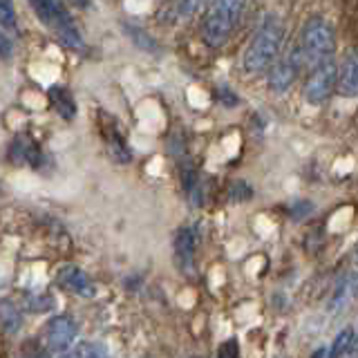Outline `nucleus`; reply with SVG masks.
<instances>
[{
	"label": "nucleus",
	"instance_id": "9",
	"mask_svg": "<svg viewBox=\"0 0 358 358\" xmlns=\"http://www.w3.org/2000/svg\"><path fill=\"white\" fill-rule=\"evenodd\" d=\"M59 285L67 291H72V294L81 296V298H94L96 296V287L92 280L87 278L85 271H81L78 266L74 264H67L59 271Z\"/></svg>",
	"mask_w": 358,
	"mask_h": 358
},
{
	"label": "nucleus",
	"instance_id": "21",
	"mask_svg": "<svg viewBox=\"0 0 358 358\" xmlns=\"http://www.w3.org/2000/svg\"><path fill=\"white\" fill-rule=\"evenodd\" d=\"M54 307V300L50 298V296H36V298H29V302H27V309L29 311H48V309H52Z\"/></svg>",
	"mask_w": 358,
	"mask_h": 358
},
{
	"label": "nucleus",
	"instance_id": "6",
	"mask_svg": "<svg viewBox=\"0 0 358 358\" xmlns=\"http://www.w3.org/2000/svg\"><path fill=\"white\" fill-rule=\"evenodd\" d=\"M305 65L302 52L298 45H294L285 54H280L275 63L268 67V90L275 94H285L287 90L296 83V78L300 74V67Z\"/></svg>",
	"mask_w": 358,
	"mask_h": 358
},
{
	"label": "nucleus",
	"instance_id": "27",
	"mask_svg": "<svg viewBox=\"0 0 358 358\" xmlns=\"http://www.w3.org/2000/svg\"><path fill=\"white\" fill-rule=\"evenodd\" d=\"M324 354H327V350H318L316 354H313V358H322Z\"/></svg>",
	"mask_w": 358,
	"mask_h": 358
},
{
	"label": "nucleus",
	"instance_id": "15",
	"mask_svg": "<svg viewBox=\"0 0 358 358\" xmlns=\"http://www.w3.org/2000/svg\"><path fill=\"white\" fill-rule=\"evenodd\" d=\"M182 186L186 190L188 199L193 201L195 206H199L204 201V193H201V177L197 173V168L193 164H184L182 168Z\"/></svg>",
	"mask_w": 358,
	"mask_h": 358
},
{
	"label": "nucleus",
	"instance_id": "20",
	"mask_svg": "<svg viewBox=\"0 0 358 358\" xmlns=\"http://www.w3.org/2000/svg\"><path fill=\"white\" fill-rule=\"evenodd\" d=\"M208 3H210V0H179V3H177V16L188 20V18H193L195 14H199V11L204 9Z\"/></svg>",
	"mask_w": 358,
	"mask_h": 358
},
{
	"label": "nucleus",
	"instance_id": "1",
	"mask_svg": "<svg viewBox=\"0 0 358 358\" xmlns=\"http://www.w3.org/2000/svg\"><path fill=\"white\" fill-rule=\"evenodd\" d=\"M285 41V22L275 14H264L257 22L255 34L244 52V70L249 74H262L275 63V59L282 52Z\"/></svg>",
	"mask_w": 358,
	"mask_h": 358
},
{
	"label": "nucleus",
	"instance_id": "26",
	"mask_svg": "<svg viewBox=\"0 0 358 358\" xmlns=\"http://www.w3.org/2000/svg\"><path fill=\"white\" fill-rule=\"evenodd\" d=\"M70 3H72L74 7H78V9H85V7H90V0H70Z\"/></svg>",
	"mask_w": 358,
	"mask_h": 358
},
{
	"label": "nucleus",
	"instance_id": "17",
	"mask_svg": "<svg viewBox=\"0 0 358 358\" xmlns=\"http://www.w3.org/2000/svg\"><path fill=\"white\" fill-rule=\"evenodd\" d=\"M61 358H110V354L103 343H78L72 352L63 354Z\"/></svg>",
	"mask_w": 358,
	"mask_h": 358
},
{
	"label": "nucleus",
	"instance_id": "10",
	"mask_svg": "<svg viewBox=\"0 0 358 358\" xmlns=\"http://www.w3.org/2000/svg\"><path fill=\"white\" fill-rule=\"evenodd\" d=\"M336 90H338L341 96H347V99L358 96V52H352L338 67Z\"/></svg>",
	"mask_w": 358,
	"mask_h": 358
},
{
	"label": "nucleus",
	"instance_id": "3",
	"mask_svg": "<svg viewBox=\"0 0 358 358\" xmlns=\"http://www.w3.org/2000/svg\"><path fill=\"white\" fill-rule=\"evenodd\" d=\"M298 48L302 52L305 65H318L327 59H334L336 52V34L331 22H327L322 16H311L305 20L300 31Z\"/></svg>",
	"mask_w": 358,
	"mask_h": 358
},
{
	"label": "nucleus",
	"instance_id": "7",
	"mask_svg": "<svg viewBox=\"0 0 358 358\" xmlns=\"http://www.w3.org/2000/svg\"><path fill=\"white\" fill-rule=\"evenodd\" d=\"M199 244V233L195 227H182L175 235V264L182 273H195V253Z\"/></svg>",
	"mask_w": 358,
	"mask_h": 358
},
{
	"label": "nucleus",
	"instance_id": "13",
	"mask_svg": "<svg viewBox=\"0 0 358 358\" xmlns=\"http://www.w3.org/2000/svg\"><path fill=\"white\" fill-rule=\"evenodd\" d=\"M50 101H52V108L59 112V115L65 119V121H72L76 117V103H74V96L67 87L63 85H54L50 87L48 92Z\"/></svg>",
	"mask_w": 358,
	"mask_h": 358
},
{
	"label": "nucleus",
	"instance_id": "22",
	"mask_svg": "<svg viewBox=\"0 0 358 358\" xmlns=\"http://www.w3.org/2000/svg\"><path fill=\"white\" fill-rule=\"evenodd\" d=\"M217 358H240V345L238 341H227L220 350H217Z\"/></svg>",
	"mask_w": 358,
	"mask_h": 358
},
{
	"label": "nucleus",
	"instance_id": "11",
	"mask_svg": "<svg viewBox=\"0 0 358 358\" xmlns=\"http://www.w3.org/2000/svg\"><path fill=\"white\" fill-rule=\"evenodd\" d=\"M356 296H358V273H347L345 278L338 280V285L334 289L331 300H329V311L338 313L347 305H352Z\"/></svg>",
	"mask_w": 358,
	"mask_h": 358
},
{
	"label": "nucleus",
	"instance_id": "2",
	"mask_svg": "<svg viewBox=\"0 0 358 358\" xmlns=\"http://www.w3.org/2000/svg\"><path fill=\"white\" fill-rule=\"evenodd\" d=\"M246 0H213L210 9L201 20V38L213 50H220L227 45L235 25L244 14Z\"/></svg>",
	"mask_w": 358,
	"mask_h": 358
},
{
	"label": "nucleus",
	"instance_id": "25",
	"mask_svg": "<svg viewBox=\"0 0 358 358\" xmlns=\"http://www.w3.org/2000/svg\"><path fill=\"white\" fill-rule=\"evenodd\" d=\"M3 29L5 27L0 25V59H9L11 52H14V45H11V41L7 38V34Z\"/></svg>",
	"mask_w": 358,
	"mask_h": 358
},
{
	"label": "nucleus",
	"instance_id": "24",
	"mask_svg": "<svg viewBox=\"0 0 358 358\" xmlns=\"http://www.w3.org/2000/svg\"><path fill=\"white\" fill-rule=\"evenodd\" d=\"M22 358H50V350H41L36 343L29 341L25 352H22Z\"/></svg>",
	"mask_w": 358,
	"mask_h": 358
},
{
	"label": "nucleus",
	"instance_id": "16",
	"mask_svg": "<svg viewBox=\"0 0 358 358\" xmlns=\"http://www.w3.org/2000/svg\"><path fill=\"white\" fill-rule=\"evenodd\" d=\"M0 327H3L7 334H18L22 327V316L18 307L11 305L9 300L0 302Z\"/></svg>",
	"mask_w": 358,
	"mask_h": 358
},
{
	"label": "nucleus",
	"instance_id": "23",
	"mask_svg": "<svg viewBox=\"0 0 358 358\" xmlns=\"http://www.w3.org/2000/svg\"><path fill=\"white\" fill-rule=\"evenodd\" d=\"M217 99H220V103H224L227 108H235V106H240V99H238V94H233L227 85H222V87H220Z\"/></svg>",
	"mask_w": 358,
	"mask_h": 358
},
{
	"label": "nucleus",
	"instance_id": "18",
	"mask_svg": "<svg viewBox=\"0 0 358 358\" xmlns=\"http://www.w3.org/2000/svg\"><path fill=\"white\" fill-rule=\"evenodd\" d=\"M354 345V331L350 327H345L338 336L334 338L331 347H329V358H343L345 354H350Z\"/></svg>",
	"mask_w": 358,
	"mask_h": 358
},
{
	"label": "nucleus",
	"instance_id": "4",
	"mask_svg": "<svg viewBox=\"0 0 358 358\" xmlns=\"http://www.w3.org/2000/svg\"><path fill=\"white\" fill-rule=\"evenodd\" d=\"M29 5L38 14V18L67 45V48H72V50L85 48L81 34H78L70 11L65 9L63 0H29Z\"/></svg>",
	"mask_w": 358,
	"mask_h": 358
},
{
	"label": "nucleus",
	"instance_id": "14",
	"mask_svg": "<svg viewBox=\"0 0 358 358\" xmlns=\"http://www.w3.org/2000/svg\"><path fill=\"white\" fill-rule=\"evenodd\" d=\"M103 134H106V143H108V150H110V155H112V159H117V162H121V164H128V162L132 159V152H130L126 139H123V134L117 130L115 123L110 121Z\"/></svg>",
	"mask_w": 358,
	"mask_h": 358
},
{
	"label": "nucleus",
	"instance_id": "5",
	"mask_svg": "<svg viewBox=\"0 0 358 358\" xmlns=\"http://www.w3.org/2000/svg\"><path fill=\"white\" fill-rule=\"evenodd\" d=\"M336 81H338V67H336L334 59H327L318 65L309 67V76L305 81V101L311 106H320L329 99V94L336 90Z\"/></svg>",
	"mask_w": 358,
	"mask_h": 358
},
{
	"label": "nucleus",
	"instance_id": "28",
	"mask_svg": "<svg viewBox=\"0 0 358 358\" xmlns=\"http://www.w3.org/2000/svg\"><path fill=\"white\" fill-rule=\"evenodd\" d=\"M356 264H358V249H356Z\"/></svg>",
	"mask_w": 358,
	"mask_h": 358
},
{
	"label": "nucleus",
	"instance_id": "12",
	"mask_svg": "<svg viewBox=\"0 0 358 358\" xmlns=\"http://www.w3.org/2000/svg\"><path fill=\"white\" fill-rule=\"evenodd\" d=\"M9 157H11V162H14V164H29V166L36 168L38 162H41V150L29 137L20 134V137H16L14 143H11Z\"/></svg>",
	"mask_w": 358,
	"mask_h": 358
},
{
	"label": "nucleus",
	"instance_id": "8",
	"mask_svg": "<svg viewBox=\"0 0 358 358\" xmlns=\"http://www.w3.org/2000/svg\"><path fill=\"white\" fill-rule=\"evenodd\" d=\"M76 334L78 327L74 318L70 316H56L48 322L45 327V343H48V350L50 352H67L72 347V343L76 341Z\"/></svg>",
	"mask_w": 358,
	"mask_h": 358
},
{
	"label": "nucleus",
	"instance_id": "19",
	"mask_svg": "<svg viewBox=\"0 0 358 358\" xmlns=\"http://www.w3.org/2000/svg\"><path fill=\"white\" fill-rule=\"evenodd\" d=\"M0 25L7 31H16L18 29V20H16V11L11 0H0Z\"/></svg>",
	"mask_w": 358,
	"mask_h": 358
}]
</instances>
